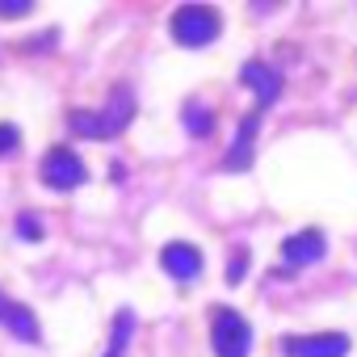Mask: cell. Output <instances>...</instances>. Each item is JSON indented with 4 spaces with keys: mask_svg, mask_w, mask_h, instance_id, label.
Wrapping results in <instances>:
<instances>
[{
    "mask_svg": "<svg viewBox=\"0 0 357 357\" xmlns=\"http://www.w3.org/2000/svg\"><path fill=\"white\" fill-rule=\"evenodd\" d=\"M130 332H135V315H130V311H118V319H114V336H109L105 357H126V340H130Z\"/></svg>",
    "mask_w": 357,
    "mask_h": 357,
    "instance_id": "obj_11",
    "label": "cell"
},
{
    "mask_svg": "<svg viewBox=\"0 0 357 357\" xmlns=\"http://www.w3.org/2000/svg\"><path fill=\"white\" fill-rule=\"evenodd\" d=\"M257 126H261V114H248V118L240 122V135H236V143H231V151H227V160H223L227 172H248L252 147H257Z\"/></svg>",
    "mask_w": 357,
    "mask_h": 357,
    "instance_id": "obj_9",
    "label": "cell"
},
{
    "mask_svg": "<svg viewBox=\"0 0 357 357\" xmlns=\"http://www.w3.org/2000/svg\"><path fill=\"white\" fill-rule=\"evenodd\" d=\"M219 30H223V17L211 5H181L172 13V38L181 47H211Z\"/></svg>",
    "mask_w": 357,
    "mask_h": 357,
    "instance_id": "obj_2",
    "label": "cell"
},
{
    "mask_svg": "<svg viewBox=\"0 0 357 357\" xmlns=\"http://www.w3.org/2000/svg\"><path fill=\"white\" fill-rule=\"evenodd\" d=\"M84 176H89V168L72 147H51L43 155V181L51 190H76V185H84Z\"/></svg>",
    "mask_w": 357,
    "mask_h": 357,
    "instance_id": "obj_4",
    "label": "cell"
},
{
    "mask_svg": "<svg viewBox=\"0 0 357 357\" xmlns=\"http://www.w3.org/2000/svg\"><path fill=\"white\" fill-rule=\"evenodd\" d=\"M34 9V0H0V17H26Z\"/></svg>",
    "mask_w": 357,
    "mask_h": 357,
    "instance_id": "obj_14",
    "label": "cell"
},
{
    "mask_svg": "<svg viewBox=\"0 0 357 357\" xmlns=\"http://www.w3.org/2000/svg\"><path fill=\"white\" fill-rule=\"evenodd\" d=\"M185 126H190V135L206 139V135L215 130V114H211V109H202L198 101H190V105H185Z\"/></svg>",
    "mask_w": 357,
    "mask_h": 357,
    "instance_id": "obj_12",
    "label": "cell"
},
{
    "mask_svg": "<svg viewBox=\"0 0 357 357\" xmlns=\"http://www.w3.org/2000/svg\"><path fill=\"white\" fill-rule=\"evenodd\" d=\"M240 80H244V89H252V93H257L261 109H269V105L282 97V72H278V68H269L265 59H248V63L240 68Z\"/></svg>",
    "mask_w": 357,
    "mask_h": 357,
    "instance_id": "obj_7",
    "label": "cell"
},
{
    "mask_svg": "<svg viewBox=\"0 0 357 357\" xmlns=\"http://www.w3.org/2000/svg\"><path fill=\"white\" fill-rule=\"evenodd\" d=\"M13 147H17V126L5 122V126H0V155H9Z\"/></svg>",
    "mask_w": 357,
    "mask_h": 357,
    "instance_id": "obj_16",
    "label": "cell"
},
{
    "mask_svg": "<svg viewBox=\"0 0 357 357\" xmlns=\"http://www.w3.org/2000/svg\"><path fill=\"white\" fill-rule=\"evenodd\" d=\"M0 324H5L17 340H38V319H34V311L22 307V303H13L5 290H0Z\"/></svg>",
    "mask_w": 357,
    "mask_h": 357,
    "instance_id": "obj_10",
    "label": "cell"
},
{
    "mask_svg": "<svg viewBox=\"0 0 357 357\" xmlns=\"http://www.w3.org/2000/svg\"><path fill=\"white\" fill-rule=\"evenodd\" d=\"M349 353V336L340 332H315V336H286L282 340V357H344Z\"/></svg>",
    "mask_w": 357,
    "mask_h": 357,
    "instance_id": "obj_5",
    "label": "cell"
},
{
    "mask_svg": "<svg viewBox=\"0 0 357 357\" xmlns=\"http://www.w3.org/2000/svg\"><path fill=\"white\" fill-rule=\"evenodd\" d=\"M17 236L34 244V240H43V223H38V219H34V215L26 211V215H17Z\"/></svg>",
    "mask_w": 357,
    "mask_h": 357,
    "instance_id": "obj_13",
    "label": "cell"
},
{
    "mask_svg": "<svg viewBox=\"0 0 357 357\" xmlns=\"http://www.w3.org/2000/svg\"><path fill=\"white\" fill-rule=\"evenodd\" d=\"M324 252H328V244H324L319 231H298V236H290V240L282 244V261H286L290 269L315 265V261H324Z\"/></svg>",
    "mask_w": 357,
    "mask_h": 357,
    "instance_id": "obj_8",
    "label": "cell"
},
{
    "mask_svg": "<svg viewBox=\"0 0 357 357\" xmlns=\"http://www.w3.org/2000/svg\"><path fill=\"white\" fill-rule=\"evenodd\" d=\"M130 118H135V93H130L126 84H114V93H109V101L101 105V114L76 109L68 122H72V130L84 135V139H114V135H122V130L130 126Z\"/></svg>",
    "mask_w": 357,
    "mask_h": 357,
    "instance_id": "obj_1",
    "label": "cell"
},
{
    "mask_svg": "<svg viewBox=\"0 0 357 357\" xmlns=\"http://www.w3.org/2000/svg\"><path fill=\"white\" fill-rule=\"evenodd\" d=\"M244 273H248V257H244V252H236V257H231V265H227V286H240V282H244Z\"/></svg>",
    "mask_w": 357,
    "mask_h": 357,
    "instance_id": "obj_15",
    "label": "cell"
},
{
    "mask_svg": "<svg viewBox=\"0 0 357 357\" xmlns=\"http://www.w3.org/2000/svg\"><path fill=\"white\" fill-rule=\"evenodd\" d=\"M211 344H215V357H248V349H252L248 319L231 307H219L211 319Z\"/></svg>",
    "mask_w": 357,
    "mask_h": 357,
    "instance_id": "obj_3",
    "label": "cell"
},
{
    "mask_svg": "<svg viewBox=\"0 0 357 357\" xmlns=\"http://www.w3.org/2000/svg\"><path fill=\"white\" fill-rule=\"evenodd\" d=\"M160 265L172 282H194L202 273V248H194L185 240H172V244L160 248Z\"/></svg>",
    "mask_w": 357,
    "mask_h": 357,
    "instance_id": "obj_6",
    "label": "cell"
}]
</instances>
